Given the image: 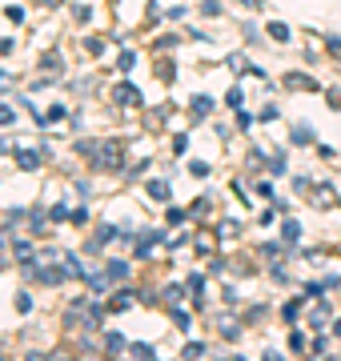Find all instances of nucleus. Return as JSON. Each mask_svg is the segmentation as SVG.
Instances as JSON below:
<instances>
[{
  "instance_id": "2f4dec72",
  "label": "nucleus",
  "mask_w": 341,
  "mask_h": 361,
  "mask_svg": "<svg viewBox=\"0 0 341 361\" xmlns=\"http://www.w3.org/2000/svg\"><path fill=\"white\" fill-rule=\"evenodd\" d=\"M245 4H249V8H257V0H245Z\"/></svg>"
},
{
  "instance_id": "cd10ccee",
  "label": "nucleus",
  "mask_w": 341,
  "mask_h": 361,
  "mask_svg": "<svg viewBox=\"0 0 341 361\" xmlns=\"http://www.w3.org/2000/svg\"><path fill=\"white\" fill-rule=\"evenodd\" d=\"M185 221V209H169V225H181Z\"/></svg>"
},
{
  "instance_id": "393cba45",
  "label": "nucleus",
  "mask_w": 341,
  "mask_h": 361,
  "mask_svg": "<svg viewBox=\"0 0 341 361\" xmlns=\"http://www.w3.org/2000/svg\"><path fill=\"white\" fill-rule=\"evenodd\" d=\"M8 20H13V25H20V20H25V8H16V4H13V8H8Z\"/></svg>"
},
{
  "instance_id": "aec40b11",
  "label": "nucleus",
  "mask_w": 341,
  "mask_h": 361,
  "mask_svg": "<svg viewBox=\"0 0 341 361\" xmlns=\"http://www.w3.org/2000/svg\"><path fill=\"white\" fill-rule=\"evenodd\" d=\"M241 101H245V97H241V89H229V97H225V104H229V109H241Z\"/></svg>"
},
{
  "instance_id": "423d86ee",
  "label": "nucleus",
  "mask_w": 341,
  "mask_h": 361,
  "mask_svg": "<svg viewBox=\"0 0 341 361\" xmlns=\"http://www.w3.org/2000/svg\"><path fill=\"white\" fill-rule=\"evenodd\" d=\"M16 161H20V169H40V153H32V149H20Z\"/></svg>"
},
{
  "instance_id": "9d476101",
  "label": "nucleus",
  "mask_w": 341,
  "mask_h": 361,
  "mask_svg": "<svg viewBox=\"0 0 341 361\" xmlns=\"http://www.w3.org/2000/svg\"><path fill=\"white\" fill-rule=\"evenodd\" d=\"M105 349H108V353H120V349H129V341H125V337H117V334H108Z\"/></svg>"
},
{
  "instance_id": "b1692460",
  "label": "nucleus",
  "mask_w": 341,
  "mask_h": 361,
  "mask_svg": "<svg viewBox=\"0 0 341 361\" xmlns=\"http://www.w3.org/2000/svg\"><path fill=\"white\" fill-rule=\"evenodd\" d=\"M201 13H205V16H217V13H221V4H217V0H205V8H201Z\"/></svg>"
},
{
  "instance_id": "f3484780",
  "label": "nucleus",
  "mask_w": 341,
  "mask_h": 361,
  "mask_svg": "<svg viewBox=\"0 0 341 361\" xmlns=\"http://www.w3.org/2000/svg\"><path fill=\"white\" fill-rule=\"evenodd\" d=\"M221 334L229 337V341H237V337H241V329H237V325L229 322V317H225V322H221Z\"/></svg>"
},
{
  "instance_id": "5701e85b",
  "label": "nucleus",
  "mask_w": 341,
  "mask_h": 361,
  "mask_svg": "<svg viewBox=\"0 0 341 361\" xmlns=\"http://www.w3.org/2000/svg\"><path fill=\"white\" fill-rule=\"evenodd\" d=\"M117 68H120V73H129V68H132V52H120V61H117Z\"/></svg>"
},
{
  "instance_id": "4be33fe9",
  "label": "nucleus",
  "mask_w": 341,
  "mask_h": 361,
  "mask_svg": "<svg viewBox=\"0 0 341 361\" xmlns=\"http://www.w3.org/2000/svg\"><path fill=\"white\" fill-rule=\"evenodd\" d=\"M289 349H293V353H302V349H305V337H302V334H289Z\"/></svg>"
},
{
  "instance_id": "a878e982",
  "label": "nucleus",
  "mask_w": 341,
  "mask_h": 361,
  "mask_svg": "<svg viewBox=\"0 0 341 361\" xmlns=\"http://www.w3.org/2000/svg\"><path fill=\"white\" fill-rule=\"evenodd\" d=\"M173 322H177V325H181V329H189V325H193V322H189V313H181V310H177V313H173Z\"/></svg>"
},
{
  "instance_id": "a211bd4d",
  "label": "nucleus",
  "mask_w": 341,
  "mask_h": 361,
  "mask_svg": "<svg viewBox=\"0 0 341 361\" xmlns=\"http://www.w3.org/2000/svg\"><path fill=\"white\" fill-rule=\"evenodd\" d=\"M16 310H20V313H28V310H32V297H28L25 289H20V293H16Z\"/></svg>"
},
{
  "instance_id": "2eb2a0df",
  "label": "nucleus",
  "mask_w": 341,
  "mask_h": 361,
  "mask_svg": "<svg viewBox=\"0 0 341 361\" xmlns=\"http://www.w3.org/2000/svg\"><path fill=\"white\" fill-rule=\"evenodd\" d=\"M108 305H113V310L120 313V310H129V305H132V297H125V289H120V293L113 297V301H108Z\"/></svg>"
},
{
  "instance_id": "dca6fc26",
  "label": "nucleus",
  "mask_w": 341,
  "mask_h": 361,
  "mask_svg": "<svg viewBox=\"0 0 341 361\" xmlns=\"http://www.w3.org/2000/svg\"><path fill=\"white\" fill-rule=\"evenodd\" d=\"M132 353H137V357H153V345H149V341H132Z\"/></svg>"
},
{
  "instance_id": "c85d7f7f",
  "label": "nucleus",
  "mask_w": 341,
  "mask_h": 361,
  "mask_svg": "<svg viewBox=\"0 0 341 361\" xmlns=\"http://www.w3.org/2000/svg\"><path fill=\"white\" fill-rule=\"evenodd\" d=\"M329 52H337V56H341V40L337 37H329Z\"/></svg>"
},
{
  "instance_id": "20e7f679",
  "label": "nucleus",
  "mask_w": 341,
  "mask_h": 361,
  "mask_svg": "<svg viewBox=\"0 0 341 361\" xmlns=\"http://www.w3.org/2000/svg\"><path fill=\"white\" fill-rule=\"evenodd\" d=\"M285 85H289V89H309V92H317V89H321V85H317L314 77H305V73H289V77H285Z\"/></svg>"
},
{
  "instance_id": "6ab92c4d",
  "label": "nucleus",
  "mask_w": 341,
  "mask_h": 361,
  "mask_svg": "<svg viewBox=\"0 0 341 361\" xmlns=\"http://www.w3.org/2000/svg\"><path fill=\"white\" fill-rule=\"evenodd\" d=\"M40 68H49V73H61L65 65H61V56H44V61H40Z\"/></svg>"
},
{
  "instance_id": "9b49d317",
  "label": "nucleus",
  "mask_w": 341,
  "mask_h": 361,
  "mask_svg": "<svg viewBox=\"0 0 341 361\" xmlns=\"http://www.w3.org/2000/svg\"><path fill=\"white\" fill-rule=\"evenodd\" d=\"M108 277H129V261H108Z\"/></svg>"
},
{
  "instance_id": "6e6552de",
  "label": "nucleus",
  "mask_w": 341,
  "mask_h": 361,
  "mask_svg": "<svg viewBox=\"0 0 341 361\" xmlns=\"http://www.w3.org/2000/svg\"><path fill=\"white\" fill-rule=\"evenodd\" d=\"M269 37L285 44V40H289V25H281V20H273V25H269Z\"/></svg>"
},
{
  "instance_id": "7ed1b4c3",
  "label": "nucleus",
  "mask_w": 341,
  "mask_h": 361,
  "mask_svg": "<svg viewBox=\"0 0 341 361\" xmlns=\"http://www.w3.org/2000/svg\"><path fill=\"white\" fill-rule=\"evenodd\" d=\"M113 101H120V104H141V89L137 85H117V92H113Z\"/></svg>"
},
{
  "instance_id": "c756f323",
  "label": "nucleus",
  "mask_w": 341,
  "mask_h": 361,
  "mask_svg": "<svg viewBox=\"0 0 341 361\" xmlns=\"http://www.w3.org/2000/svg\"><path fill=\"white\" fill-rule=\"evenodd\" d=\"M40 4H44V8H56V4H61V0H40Z\"/></svg>"
},
{
  "instance_id": "ddd939ff",
  "label": "nucleus",
  "mask_w": 341,
  "mask_h": 361,
  "mask_svg": "<svg viewBox=\"0 0 341 361\" xmlns=\"http://www.w3.org/2000/svg\"><path fill=\"white\" fill-rule=\"evenodd\" d=\"M293 141H297V145H309V141H314L309 125H297V129H293Z\"/></svg>"
},
{
  "instance_id": "412c9836",
  "label": "nucleus",
  "mask_w": 341,
  "mask_h": 361,
  "mask_svg": "<svg viewBox=\"0 0 341 361\" xmlns=\"http://www.w3.org/2000/svg\"><path fill=\"white\" fill-rule=\"evenodd\" d=\"M189 173H193V177H209V165H205V161H193V165H189Z\"/></svg>"
},
{
  "instance_id": "f257e3e1",
  "label": "nucleus",
  "mask_w": 341,
  "mask_h": 361,
  "mask_svg": "<svg viewBox=\"0 0 341 361\" xmlns=\"http://www.w3.org/2000/svg\"><path fill=\"white\" fill-rule=\"evenodd\" d=\"M77 153L89 157L92 165L105 169V173H113V169L125 165V145H120V141H80Z\"/></svg>"
},
{
  "instance_id": "bb28decb",
  "label": "nucleus",
  "mask_w": 341,
  "mask_h": 361,
  "mask_svg": "<svg viewBox=\"0 0 341 361\" xmlns=\"http://www.w3.org/2000/svg\"><path fill=\"white\" fill-rule=\"evenodd\" d=\"M0 125H13V109L8 104H0Z\"/></svg>"
},
{
  "instance_id": "4468645a",
  "label": "nucleus",
  "mask_w": 341,
  "mask_h": 361,
  "mask_svg": "<svg viewBox=\"0 0 341 361\" xmlns=\"http://www.w3.org/2000/svg\"><path fill=\"white\" fill-rule=\"evenodd\" d=\"M185 357H205V341H189L185 345Z\"/></svg>"
},
{
  "instance_id": "7c9ffc66",
  "label": "nucleus",
  "mask_w": 341,
  "mask_h": 361,
  "mask_svg": "<svg viewBox=\"0 0 341 361\" xmlns=\"http://www.w3.org/2000/svg\"><path fill=\"white\" fill-rule=\"evenodd\" d=\"M333 334H337V337H341V317H337V322H333Z\"/></svg>"
},
{
  "instance_id": "1a4fd4ad",
  "label": "nucleus",
  "mask_w": 341,
  "mask_h": 361,
  "mask_svg": "<svg viewBox=\"0 0 341 361\" xmlns=\"http://www.w3.org/2000/svg\"><path fill=\"white\" fill-rule=\"evenodd\" d=\"M85 52H89V56H101V52H105V40H97V37H85Z\"/></svg>"
},
{
  "instance_id": "f03ea898",
  "label": "nucleus",
  "mask_w": 341,
  "mask_h": 361,
  "mask_svg": "<svg viewBox=\"0 0 341 361\" xmlns=\"http://www.w3.org/2000/svg\"><path fill=\"white\" fill-rule=\"evenodd\" d=\"M65 325H68V329H80V325L101 329V310H97V305H89V297H77V301L65 310Z\"/></svg>"
},
{
  "instance_id": "0eeeda50",
  "label": "nucleus",
  "mask_w": 341,
  "mask_h": 361,
  "mask_svg": "<svg viewBox=\"0 0 341 361\" xmlns=\"http://www.w3.org/2000/svg\"><path fill=\"white\" fill-rule=\"evenodd\" d=\"M213 109V97H205V92H201V97H193V116H205Z\"/></svg>"
},
{
  "instance_id": "f8f14e48",
  "label": "nucleus",
  "mask_w": 341,
  "mask_h": 361,
  "mask_svg": "<svg viewBox=\"0 0 341 361\" xmlns=\"http://www.w3.org/2000/svg\"><path fill=\"white\" fill-rule=\"evenodd\" d=\"M281 233H285V241H297V237H302V225H297V221H285Z\"/></svg>"
},
{
  "instance_id": "39448f33",
  "label": "nucleus",
  "mask_w": 341,
  "mask_h": 361,
  "mask_svg": "<svg viewBox=\"0 0 341 361\" xmlns=\"http://www.w3.org/2000/svg\"><path fill=\"white\" fill-rule=\"evenodd\" d=\"M149 201H169V185L165 180H149Z\"/></svg>"
}]
</instances>
